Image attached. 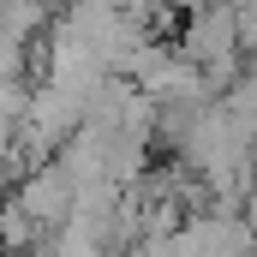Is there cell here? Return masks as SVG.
<instances>
[{
  "label": "cell",
  "instance_id": "obj_1",
  "mask_svg": "<svg viewBox=\"0 0 257 257\" xmlns=\"http://www.w3.org/2000/svg\"><path fill=\"white\" fill-rule=\"evenodd\" d=\"M12 203H18L42 233H54L66 215H72V180H66V168H60V162H36L30 174H18Z\"/></svg>",
  "mask_w": 257,
  "mask_h": 257
},
{
  "label": "cell",
  "instance_id": "obj_2",
  "mask_svg": "<svg viewBox=\"0 0 257 257\" xmlns=\"http://www.w3.org/2000/svg\"><path fill=\"white\" fill-rule=\"evenodd\" d=\"M180 257H257V233L239 215H192L186 227H174Z\"/></svg>",
  "mask_w": 257,
  "mask_h": 257
},
{
  "label": "cell",
  "instance_id": "obj_3",
  "mask_svg": "<svg viewBox=\"0 0 257 257\" xmlns=\"http://www.w3.org/2000/svg\"><path fill=\"white\" fill-rule=\"evenodd\" d=\"M186 54H192V66L227 78V72H233V54H239V18H233L227 6H215V12L203 6L192 18V30H186Z\"/></svg>",
  "mask_w": 257,
  "mask_h": 257
}]
</instances>
